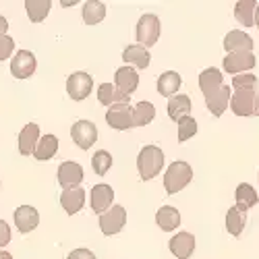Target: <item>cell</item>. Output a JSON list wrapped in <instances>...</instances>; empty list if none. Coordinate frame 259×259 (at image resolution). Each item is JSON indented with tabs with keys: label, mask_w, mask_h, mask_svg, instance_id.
<instances>
[{
	"label": "cell",
	"mask_w": 259,
	"mask_h": 259,
	"mask_svg": "<svg viewBox=\"0 0 259 259\" xmlns=\"http://www.w3.org/2000/svg\"><path fill=\"white\" fill-rule=\"evenodd\" d=\"M224 85V77H222V73L218 71V69H205L201 75H199V90H201V94L205 96V100L207 98H211L215 92H218L220 88Z\"/></svg>",
	"instance_id": "ac0fdd59"
},
{
	"label": "cell",
	"mask_w": 259,
	"mask_h": 259,
	"mask_svg": "<svg viewBox=\"0 0 259 259\" xmlns=\"http://www.w3.org/2000/svg\"><path fill=\"white\" fill-rule=\"evenodd\" d=\"M255 67V56L253 52H234L228 54L224 58V69L226 73H234V75H241L245 71H251Z\"/></svg>",
	"instance_id": "5bb4252c"
},
{
	"label": "cell",
	"mask_w": 259,
	"mask_h": 259,
	"mask_svg": "<svg viewBox=\"0 0 259 259\" xmlns=\"http://www.w3.org/2000/svg\"><path fill=\"white\" fill-rule=\"evenodd\" d=\"M139 85V73L133 67H120L114 73V88L124 94V96H131Z\"/></svg>",
	"instance_id": "8fae6325"
},
{
	"label": "cell",
	"mask_w": 259,
	"mask_h": 259,
	"mask_svg": "<svg viewBox=\"0 0 259 259\" xmlns=\"http://www.w3.org/2000/svg\"><path fill=\"white\" fill-rule=\"evenodd\" d=\"M168 247H170V251L175 257L187 259V257L193 255V251H195V236H193L191 232H179L168 241Z\"/></svg>",
	"instance_id": "4fadbf2b"
},
{
	"label": "cell",
	"mask_w": 259,
	"mask_h": 259,
	"mask_svg": "<svg viewBox=\"0 0 259 259\" xmlns=\"http://www.w3.org/2000/svg\"><path fill=\"white\" fill-rule=\"evenodd\" d=\"M234 199H236V205H234V207H236V209H241L243 213H245L249 207L257 205V201H259L255 189H253L251 185H247V183H241L239 187H236V191H234Z\"/></svg>",
	"instance_id": "484cf974"
},
{
	"label": "cell",
	"mask_w": 259,
	"mask_h": 259,
	"mask_svg": "<svg viewBox=\"0 0 259 259\" xmlns=\"http://www.w3.org/2000/svg\"><path fill=\"white\" fill-rule=\"evenodd\" d=\"M164 166V152L158 145H145L137 156V170L143 181L156 179Z\"/></svg>",
	"instance_id": "6da1fadb"
},
{
	"label": "cell",
	"mask_w": 259,
	"mask_h": 259,
	"mask_svg": "<svg viewBox=\"0 0 259 259\" xmlns=\"http://www.w3.org/2000/svg\"><path fill=\"white\" fill-rule=\"evenodd\" d=\"M98 102L104 106H116V104H128V96L120 94L112 83H102L98 88Z\"/></svg>",
	"instance_id": "d4e9b609"
},
{
	"label": "cell",
	"mask_w": 259,
	"mask_h": 259,
	"mask_svg": "<svg viewBox=\"0 0 259 259\" xmlns=\"http://www.w3.org/2000/svg\"><path fill=\"white\" fill-rule=\"evenodd\" d=\"M255 114L259 116V92L255 94Z\"/></svg>",
	"instance_id": "ab89813d"
},
{
	"label": "cell",
	"mask_w": 259,
	"mask_h": 259,
	"mask_svg": "<svg viewBox=\"0 0 259 259\" xmlns=\"http://www.w3.org/2000/svg\"><path fill=\"white\" fill-rule=\"evenodd\" d=\"M39 224V213L35 207L31 205H21L15 209V226L21 234H27L31 230H35Z\"/></svg>",
	"instance_id": "30bf717a"
},
{
	"label": "cell",
	"mask_w": 259,
	"mask_h": 259,
	"mask_svg": "<svg viewBox=\"0 0 259 259\" xmlns=\"http://www.w3.org/2000/svg\"><path fill=\"white\" fill-rule=\"evenodd\" d=\"M106 122L116 131H128V128H133V108L128 104L110 106L106 112Z\"/></svg>",
	"instance_id": "52a82bcc"
},
{
	"label": "cell",
	"mask_w": 259,
	"mask_h": 259,
	"mask_svg": "<svg viewBox=\"0 0 259 259\" xmlns=\"http://www.w3.org/2000/svg\"><path fill=\"white\" fill-rule=\"evenodd\" d=\"M0 259H13V255H11V253H7V251H3V249H0Z\"/></svg>",
	"instance_id": "60d3db41"
},
{
	"label": "cell",
	"mask_w": 259,
	"mask_h": 259,
	"mask_svg": "<svg viewBox=\"0 0 259 259\" xmlns=\"http://www.w3.org/2000/svg\"><path fill=\"white\" fill-rule=\"evenodd\" d=\"M160 37V19L156 15H143L137 23V41L141 48L154 46Z\"/></svg>",
	"instance_id": "3957f363"
},
{
	"label": "cell",
	"mask_w": 259,
	"mask_h": 259,
	"mask_svg": "<svg viewBox=\"0 0 259 259\" xmlns=\"http://www.w3.org/2000/svg\"><path fill=\"white\" fill-rule=\"evenodd\" d=\"M71 137L75 145H79V149H90L98 139V128L90 120H79L71 126Z\"/></svg>",
	"instance_id": "9c48e42d"
},
{
	"label": "cell",
	"mask_w": 259,
	"mask_h": 259,
	"mask_svg": "<svg viewBox=\"0 0 259 259\" xmlns=\"http://www.w3.org/2000/svg\"><path fill=\"white\" fill-rule=\"evenodd\" d=\"M156 118V108L149 102H139L133 108V126H145Z\"/></svg>",
	"instance_id": "f546056e"
},
{
	"label": "cell",
	"mask_w": 259,
	"mask_h": 259,
	"mask_svg": "<svg viewBox=\"0 0 259 259\" xmlns=\"http://www.w3.org/2000/svg\"><path fill=\"white\" fill-rule=\"evenodd\" d=\"M230 96H232V90L228 88V85H222V88L215 92L211 98L205 100L207 110H209L213 116H222V114L226 112L228 104H230Z\"/></svg>",
	"instance_id": "ffe728a7"
},
{
	"label": "cell",
	"mask_w": 259,
	"mask_h": 259,
	"mask_svg": "<svg viewBox=\"0 0 259 259\" xmlns=\"http://www.w3.org/2000/svg\"><path fill=\"white\" fill-rule=\"evenodd\" d=\"M177 124H179V141H187L197 133V120L191 118V116L181 118Z\"/></svg>",
	"instance_id": "836d02e7"
},
{
	"label": "cell",
	"mask_w": 259,
	"mask_h": 259,
	"mask_svg": "<svg viewBox=\"0 0 259 259\" xmlns=\"http://www.w3.org/2000/svg\"><path fill=\"white\" fill-rule=\"evenodd\" d=\"M257 85V77L251 73H241L232 77V88L234 90H243V88H255Z\"/></svg>",
	"instance_id": "e575fe53"
},
{
	"label": "cell",
	"mask_w": 259,
	"mask_h": 259,
	"mask_svg": "<svg viewBox=\"0 0 259 259\" xmlns=\"http://www.w3.org/2000/svg\"><path fill=\"white\" fill-rule=\"evenodd\" d=\"M255 25H257V29H259V5H257V9H255Z\"/></svg>",
	"instance_id": "b9f144b4"
},
{
	"label": "cell",
	"mask_w": 259,
	"mask_h": 259,
	"mask_svg": "<svg viewBox=\"0 0 259 259\" xmlns=\"http://www.w3.org/2000/svg\"><path fill=\"white\" fill-rule=\"evenodd\" d=\"M58 152V137L56 135H44L39 137L35 149H33V156L39 160V162H46V160H52Z\"/></svg>",
	"instance_id": "4316f807"
},
{
	"label": "cell",
	"mask_w": 259,
	"mask_h": 259,
	"mask_svg": "<svg viewBox=\"0 0 259 259\" xmlns=\"http://www.w3.org/2000/svg\"><path fill=\"white\" fill-rule=\"evenodd\" d=\"M83 181V168L77 162H62L58 166V183L62 189L79 187Z\"/></svg>",
	"instance_id": "7c38bea8"
},
{
	"label": "cell",
	"mask_w": 259,
	"mask_h": 259,
	"mask_svg": "<svg viewBox=\"0 0 259 259\" xmlns=\"http://www.w3.org/2000/svg\"><path fill=\"white\" fill-rule=\"evenodd\" d=\"M122 60L126 62V67H128V64H133L135 69H147L152 56H149V52L145 48H141L139 44H135V46H126L124 48Z\"/></svg>",
	"instance_id": "603a6c76"
},
{
	"label": "cell",
	"mask_w": 259,
	"mask_h": 259,
	"mask_svg": "<svg viewBox=\"0 0 259 259\" xmlns=\"http://www.w3.org/2000/svg\"><path fill=\"white\" fill-rule=\"evenodd\" d=\"M106 17V5L104 3H85L83 5V21L88 25H98Z\"/></svg>",
	"instance_id": "1f68e13d"
},
{
	"label": "cell",
	"mask_w": 259,
	"mask_h": 259,
	"mask_svg": "<svg viewBox=\"0 0 259 259\" xmlns=\"http://www.w3.org/2000/svg\"><path fill=\"white\" fill-rule=\"evenodd\" d=\"M7 31H9V23H7V19L0 15V35H7Z\"/></svg>",
	"instance_id": "f35d334b"
},
{
	"label": "cell",
	"mask_w": 259,
	"mask_h": 259,
	"mask_svg": "<svg viewBox=\"0 0 259 259\" xmlns=\"http://www.w3.org/2000/svg\"><path fill=\"white\" fill-rule=\"evenodd\" d=\"M15 48V39L9 35H0V60H7L13 54Z\"/></svg>",
	"instance_id": "d590c367"
},
{
	"label": "cell",
	"mask_w": 259,
	"mask_h": 259,
	"mask_svg": "<svg viewBox=\"0 0 259 259\" xmlns=\"http://www.w3.org/2000/svg\"><path fill=\"white\" fill-rule=\"evenodd\" d=\"M110 166H112V156L108 154L106 149H100V152H96V154L92 156V168H94L96 175L104 177L106 172L110 170Z\"/></svg>",
	"instance_id": "d6a6232c"
},
{
	"label": "cell",
	"mask_w": 259,
	"mask_h": 259,
	"mask_svg": "<svg viewBox=\"0 0 259 259\" xmlns=\"http://www.w3.org/2000/svg\"><path fill=\"white\" fill-rule=\"evenodd\" d=\"M67 259H96V255L90 249H75V251L69 253Z\"/></svg>",
	"instance_id": "74e56055"
},
{
	"label": "cell",
	"mask_w": 259,
	"mask_h": 259,
	"mask_svg": "<svg viewBox=\"0 0 259 259\" xmlns=\"http://www.w3.org/2000/svg\"><path fill=\"white\" fill-rule=\"evenodd\" d=\"M92 90H94V79H92V75L83 73V71L69 75V79H67V92H69V98H71V100L83 102L85 98L92 94Z\"/></svg>",
	"instance_id": "5b68a950"
},
{
	"label": "cell",
	"mask_w": 259,
	"mask_h": 259,
	"mask_svg": "<svg viewBox=\"0 0 259 259\" xmlns=\"http://www.w3.org/2000/svg\"><path fill=\"white\" fill-rule=\"evenodd\" d=\"M191 108H193L191 106V98L185 96V94H177V96H172L168 100V116L175 122H179L181 118L191 116Z\"/></svg>",
	"instance_id": "44dd1931"
},
{
	"label": "cell",
	"mask_w": 259,
	"mask_h": 259,
	"mask_svg": "<svg viewBox=\"0 0 259 259\" xmlns=\"http://www.w3.org/2000/svg\"><path fill=\"white\" fill-rule=\"evenodd\" d=\"M255 9H257V3L255 0H239L234 7V17L239 21L241 25L245 27H251L255 25Z\"/></svg>",
	"instance_id": "83f0119b"
},
{
	"label": "cell",
	"mask_w": 259,
	"mask_h": 259,
	"mask_svg": "<svg viewBox=\"0 0 259 259\" xmlns=\"http://www.w3.org/2000/svg\"><path fill=\"white\" fill-rule=\"evenodd\" d=\"M230 108L236 116H253L255 114V88L234 90L230 96Z\"/></svg>",
	"instance_id": "8992f818"
},
{
	"label": "cell",
	"mask_w": 259,
	"mask_h": 259,
	"mask_svg": "<svg viewBox=\"0 0 259 259\" xmlns=\"http://www.w3.org/2000/svg\"><path fill=\"white\" fill-rule=\"evenodd\" d=\"M50 7H52L50 0H25V11L31 23H41L48 17Z\"/></svg>",
	"instance_id": "f1b7e54d"
},
{
	"label": "cell",
	"mask_w": 259,
	"mask_h": 259,
	"mask_svg": "<svg viewBox=\"0 0 259 259\" xmlns=\"http://www.w3.org/2000/svg\"><path fill=\"white\" fill-rule=\"evenodd\" d=\"M85 203V191L81 187H73V189H64L60 195V205L69 215H75L77 211H81Z\"/></svg>",
	"instance_id": "d6986e66"
},
{
	"label": "cell",
	"mask_w": 259,
	"mask_h": 259,
	"mask_svg": "<svg viewBox=\"0 0 259 259\" xmlns=\"http://www.w3.org/2000/svg\"><path fill=\"white\" fill-rule=\"evenodd\" d=\"M112 201H114V191L112 187L108 185H96L92 189V209L94 213H104L112 207Z\"/></svg>",
	"instance_id": "2e32d148"
},
{
	"label": "cell",
	"mask_w": 259,
	"mask_h": 259,
	"mask_svg": "<svg viewBox=\"0 0 259 259\" xmlns=\"http://www.w3.org/2000/svg\"><path fill=\"white\" fill-rule=\"evenodd\" d=\"M245 224H247V215L241 209L230 207L226 213V230L232 236H241V232L245 230Z\"/></svg>",
	"instance_id": "4dcf8cb0"
},
{
	"label": "cell",
	"mask_w": 259,
	"mask_h": 259,
	"mask_svg": "<svg viewBox=\"0 0 259 259\" xmlns=\"http://www.w3.org/2000/svg\"><path fill=\"white\" fill-rule=\"evenodd\" d=\"M224 50L228 54H234V52H251L253 50V37L247 35L245 31L232 29L224 37Z\"/></svg>",
	"instance_id": "9a60e30c"
},
{
	"label": "cell",
	"mask_w": 259,
	"mask_h": 259,
	"mask_svg": "<svg viewBox=\"0 0 259 259\" xmlns=\"http://www.w3.org/2000/svg\"><path fill=\"white\" fill-rule=\"evenodd\" d=\"M156 222L162 230L172 232V230H177L179 224H181V213H179L177 207H172V205H162L156 213Z\"/></svg>",
	"instance_id": "cb8c5ba5"
},
{
	"label": "cell",
	"mask_w": 259,
	"mask_h": 259,
	"mask_svg": "<svg viewBox=\"0 0 259 259\" xmlns=\"http://www.w3.org/2000/svg\"><path fill=\"white\" fill-rule=\"evenodd\" d=\"M126 224V211L122 205H112L108 211H104L100 215V230L106 236L118 234Z\"/></svg>",
	"instance_id": "277c9868"
},
{
	"label": "cell",
	"mask_w": 259,
	"mask_h": 259,
	"mask_svg": "<svg viewBox=\"0 0 259 259\" xmlns=\"http://www.w3.org/2000/svg\"><path fill=\"white\" fill-rule=\"evenodd\" d=\"M191 181H193V168L181 160L172 162L168 170L164 172V189L168 195H175V193L183 191Z\"/></svg>",
	"instance_id": "7a4b0ae2"
},
{
	"label": "cell",
	"mask_w": 259,
	"mask_h": 259,
	"mask_svg": "<svg viewBox=\"0 0 259 259\" xmlns=\"http://www.w3.org/2000/svg\"><path fill=\"white\" fill-rule=\"evenodd\" d=\"M181 85H183V79L179 73L175 71H166L158 77V94L164 96V98H172V96H177V92L181 90Z\"/></svg>",
	"instance_id": "7402d4cb"
},
{
	"label": "cell",
	"mask_w": 259,
	"mask_h": 259,
	"mask_svg": "<svg viewBox=\"0 0 259 259\" xmlns=\"http://www.w3.org/2000/svg\"><path fill=\"white\" fill-rule=\"evenodd\" d=\"M11 243V228L5 220H0V249Z\"/></svg>",
	"instance_id": "8d00e7d4"
},
{
	"label": "cell",
	"mask_w": 259,
	"mask_h": 259,
	"mask_svg": "<svg viewBox=\"0 0 259 259\" xmlns=\"http://www.w3.org/2000/svg\"><path fill=\"white\" fill-rule=\"evenodd\" d=\"M37 141H39V126L35 122L25 124L19 133V154L21 156H31Z\"/></svg>",
	"instance_id": "e0dca14e"
},
{
	"label": "cell",
	"mask_w": 259,
	"mask_h": 259,
	"mask_svg": "<svg viewBox=\"0 0 259 259\" xmlns=\"http://www.w3.org/2000/svg\"><path fill=\"white\" fill-rule=\"evenodd\" d=\"M35 56L33 52L29 50H19L15 56H13V62H11V73L15 79H29L33 73H35Z\"/></svg>",
	"instance_id": "ba28073f"
}]
</instances>
